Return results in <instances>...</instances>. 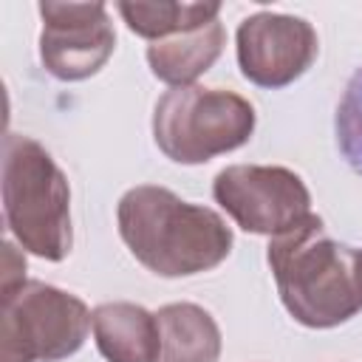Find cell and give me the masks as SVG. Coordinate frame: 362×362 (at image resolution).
Segmentation results:
<instances>
[{
	"label": "cell",
	"instance_id": "obj_13",
	"mask_svg": "<svg viewBox=\"0 0 362 362\" xmlns=\"http://www.w3.org/2000/svg\"><path fill=\"white\" fill-rule=\"evenodd\" d=\"M334 136L342 158L362 175V68L348 79L334 116Z\"/></svg>",
	"mask_w": 362,
	"mask_h": 362
},
{
	"label": "cell",
	"instance_id": "obj_9",
	"mask_svg": "<svg viewBox=\"0 0 362 362\" xmlns=\"http://www.w3.org/2000/svg\"><path fill=\"white\" fill-rule=\"evenodd\" d=\"M99 354L107 362H158V320L136 303H102L90 314Z\"/></svg>",
	"mask_w": 362,
	"mask_h": 362
},
{
	"label": "cell",
	"instance_id": "obj_14",
	"mask_svg": "<svg viewBox=\"0 0 362 362\" xmlns=\"http://www.w3.org/2000/svg\"><path fill=\"white\" fill-rule=\"evenodd\" d=\"M25 280V260L23 255H17V249L6 240L3 243V291L20 286Z\"/></svg>",
	"mask_w": 362,
	"mask_h": 362
},
{
	"label": "cell",
	"instance_id": "obj_5",
	"mask_svg": "<svg viewBox=\"0 0 362 362\" xmlns=\"http://www.w3.org/2000/svg\"><path fill=\"white\" fill-rule=\"evenodd\" d=\"M90 314L79 297L23 280L3 291L0 362H59L76 354L90 331Z\"/></svg>",
	"mask_w": 362,
	"mask_h": 362
},
{
	"label": "cell",
	"instance_id": "obj_4",
	"mask_svg": "<svg viewBox=\"0 0 362 362\" xmlns=\"http://www.w3.org/2000/svg\"><path fill=\"white\" fill-rule=\"evenodd\" d=\"M252 130L255 107L243 96L221 88H170L153 113V139L178 164H204L238 150L252 139Z\"/></svg>",
	"mask_w": 362,
	"mask_h": 362
},
{
	"label": "cell",
	"instance_id": "obj_11",
	"mask_svg": "<svg viewBox=\"0 0 362 362\" xmlns=\"http://www.w3.org/2000/svg\"><path fill=\"white\" fill-rule=\"evenodd\" d=\"M161 351L158 362H218L221 331L212 314L195 303H170L156 311Z\"/></svg>",
	"mask_w": 362,
	"mask_h": 362
},
{
	"label": "cell",
	"instance_id": "obj_12",
	"mask_svg": "<svg viewBox=\"0 0 362 362\" xmlns=\"http://www.w3.org/2000/svg\"><path fill=\"white\" fill-rule=\"evenodd\" d=\"M119 14L127 28L153 42L167 40L173 34L201 28L221 14V3H119Z\"/></svg>",
	"mask_w": 362,
	"mask_h": 362
},
{
	"label": "cell",
	"instance_id": "obj_8",
	"mask_svg": "<svg viewBox=\"0 0 362 362\" xmlns=\"http://www.w3.org/2000/svg\"><path fill=\"white\" fill-rule=\"evenodd\" d=\"M317 51V31L303 17L257 11L238 25L240 74L260 88L291 85L311 68Z\"/></svg>",
	"mask_w": 362,
	"mask_h": 362
},
{
	"label": "cell",
	"instance_id": "obj_7",
	"mask_svg": "<svg viewBox=\"0 0 362 362\" xmlns=\"http://www.w3.org/2000/svg\"><path fill=\"white\" fill-rule=\"evenodd\" d=\"M40 59L62 82L93 76L116 48L105 3H40Z\"/></svg>",
	"mask_w": 362,
	"mask_h": 362
},
{
	"label": "cell",
	"instance_id": "obj_1",
	"mask_svg": "<svg viewBox=\"0 0 362 362\" xmlns=\"http://www.w3.org/2000/svg\"><path fill=\"white\" fill-rule=\"evenodd\" d=\"M266 260L280 303L300 325L334 328L362 308V249L334 240L320 215L272 238Z\"/></svg>",
	"mask_w": 362,
	"mask_h": 362
},
{
	"label": "cell",
	"instance_id": "obj_3",
	"mask_svg": "<svg viewBox=\"0 0 362 362\" xmlns=\"http://www.w3.org/2000/svg\"><path fill=\"white\" fill-rule=\"evenodd\" d=\"M3 218L14 240L45 260L71 255V187L51 153L31 136L3 139Z\"/></svg>",
	"mask_w": 362,
	"mask_h": 362
},
{
	"label": "cell",
	"instance_id": "obj_2",
	"mask_svg": "<svg viewBox=\"0 0 362 362\" xmlns=\"http://www.w3.org/2000/svg\"><path fill=\"white\" fill-rule=\"evenodd\" d=\"M119 235L130 255L158 277L215 269L232 252V229L209 206L189 204L167 187L139 184L119 198Z\"/></svg>",
	"mask_w": 362,
	"mask_h": 362
},
{
	"label": "cell",
	"instance_id": "obj_6",
	"mask_svg": "<svg viewBox=\"0 0 362 362\" xmlns=\"http://www.w3.org/2000/svg\"><path fill=\"white\" fill-rule=\"evenodd\" d=\"M212 195L221 209L252 235L277 238L311 215L308 187L286 167L232 164L215 175Z\"/></svg>",
	"mask_w": 362,
	"mask_h": 362
},
{
	"label": "cell",
	"instance_id": "obj_10",
	"mask_svg": "<svg viewBox=\"0 0 362 362\" xmlns=\"http://www.w3.org/2000/svg\"><path fill=\"white\" fill-rule=\"evenodd\" d=\"M223 42H226L223 25L221 20H212L201 28H189L167 40L150 42L147 62L153 76H158L173 88H184L215 65V59L223 51Z\"/></svg>",
	"mask_w": 362,
	"mask_h": 362
}]
</instances>
